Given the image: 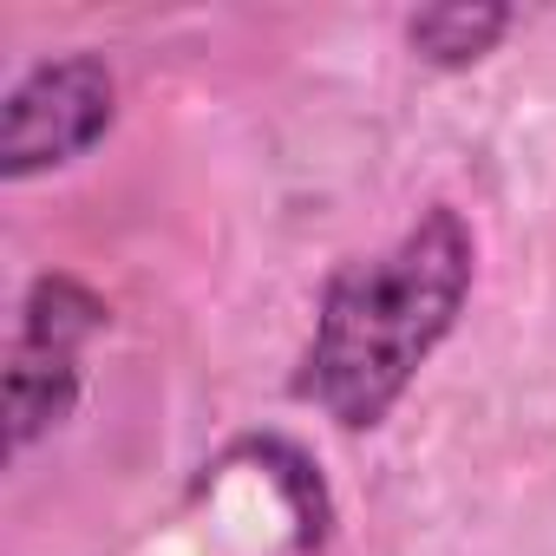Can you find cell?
Wrapping results in <instances>:
<instances>
[{
  "mask_svg": "<svg viewBox=\"0 0 556 556\" xmlns=\"http://www.w3.org/2000/svg\"><path fill=\"white\" fill-rule=\"evenodd\" d=\"M510 27H517V14L497 8V0H439V8H419L406 21V47H413V60H426L439 73H465L484 53H497V40Z\"/></svg>",
  "mask_w": 556,
  "mask_h": 556,
  "instance_id": "277c9868",
  "label": "cell"
},
{
  "mask_svg": "<svg viewBox=\"0 0 556 556\" xmlns=\"http://www.w3.org/2000/svg\"><path fill=\"white\" fill-rule=\"evenodd\" d=\"M478 282V236L452 203L419 210L387 249L328 275L295 367V400L341 432H374L452 341Z\"/></svg>",
  "mask_w": 556,
  "mask_h": 556,
  "instance_id": "6da1fadb",
  "label": "cell"
},
{
  "mask_svg": "<svg viewBox=\"0 0 556 556\" xmlns=\"http://www.w3.org/2000/svg\"><path fill=\"white\" fill-rule=\"evenodd\" d=\"M118 125V79L99 53H60L14 79L0 105V177L27 184L40 170H66Z\"/></svg>",
  "mask_w": 556,
  "mask_h": 556,
  "instance_id": "3957f363",
  "label": "cell"
},
{
  "mask_svg": "<svg viewBox=\"0 0 556 556\" xmlns=\"http://www.w3.org/2000/svg\"><path fill=\"white\" fill-rule=\"evenodd\" d=\"M112 308L79 275H34L21 302V328L8 348V452L21 458L47 432H60L86 393L79 354L92 334H105Z\"/></svg>",
  "mask_w": 556,
  "mask_h": 556,
  "instance_id": "7a4b0ae2",
  "label": "cell"
}]
</instances>
